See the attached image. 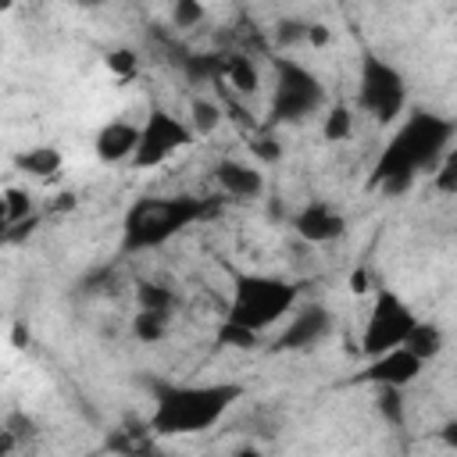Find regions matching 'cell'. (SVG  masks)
<instances>
[{"mask_svg":"<svg viewBox=\"0 0 457 457\" xmlns=\"http://www.w3.org/2000/svg\"><path fill=\"white\" fill-rule=\"evenodd\" d=\"M453 139V121L425 111V107H411L403 114V121L396 125V132L386 139L382 154L375 157L371 179L368 186L382 189L386 196H396L403 189H411V182L421 171H436L439 161L446 157Z\"/></svg>","mask_w":457,"mask_h":457,"instance_id":"6da1fadb","label":"cell"},{"mask_svg":"<svg viewBox=\"0 0 457 457\" xmlns=\"http://www.w3.org/2000/svg\"><path fill=\"white\" fill-rule=\"evenodd\" d=\"M154 414L150 428L161 436H196L214 428L243 396L239 382H150Z\"/></svg>","mask_w":457,"mask_h":457,"instance_id":"7a4b0ae2","label":"cell"},{"mask_svg":"<svg viewBox=\"0 0 457 457\" xmlns=\"http://www.w3.org/2000/svg\"><path fill=\"white\" fill-rule=\"evenodd\" d=\"M207 200L200 196H139L132 200V207L121 218V253H143V250H157L168 239H175L179 232H186L189 225L207 218Z\"/></svg>","mask_w":457,"mask_h":457,"instance_id":"3957f363","label":"cell"},{"mask_svg":"<svg viewBox=\"0 0 457 457\" xmlns=\"http://www.w3.org/2000/svg\"><path fill=\"white\" fill-rule=\"evenodd\" d=\"M296 307V286L278 278V275H261V271H239L232 278V296L225 321L243 325L250 332H264Z\"/></svg>","mask_w":457,"mask_h":457,"instance_id":"277c9868","label":"cell"},{"mask_svg":"<svg viewBox=\"0 0 457 457\" xmlns=\"http://www.w3.org/2000/svg\"><path fill=\"white\" fill-rule=\"evenodd\" d=\"M357 107L371 114L378 125H393L400 114H407L403 71L378 54H364L361 71H357Z\"/></svg>","mask_w":457,"mask_h":457,"instance_id":"5b68a950","label":"cell"},{"mask_svg":"<svg viewBox=\"0 0 457 457\" xmlns=\"http://www.w3.org/2000/svg\"><path fill=\"white\" fill-rule=\"evenodd\" d=\"M321 107H325L321 79L307 64H300L293 57H278L275 61V86H271V121L293 125V121L318 114Z\"/></svg>","mask_w":457,"mask_h":457,"instance_id":"8992f818","label":"cell"},{"mask_svg":"<svg viewBox=\"0 0 457 457\" xmlns=\"http://www.w3.org/2000/svg\"><path fill=\"white\" fill-rule=\"evenodd\" d=\"M414 325H418V314L411 311V303L400 293H393L389 286H378L371 311L364 318V328H361V353L378 357L393 346H403V339L411 336Z\"/></svg>","mask_w":457,"mask_h":457,"instance_id":"52a82bcc","label":"cell"},{"mask_svg":"<svg viewBox=\"0 0 457 457\" xmlns=\"http://www.w3.org/2000/svg\"><path fill=\"white\" fill-rule=\"evenodd\" d=\"M193 125L182 121L179 114H171L168 107H150L143 125H139V143H136V154H132V168L136 171H146V168H157L164 164L168 157H175L179 150H186L193 143Z\"/></svg>","mask_w":457,"mask_h":457,"instance_id":"ba28073f","label":"cell"},{"mask_svg":"<svg viewBox=\"0 0 457 457\" xmlns=\"http://www.w3.org/2000/svg\"><path fill=\"white\" fill-rule=\"evenodd\" d=\"M421 357L418 353H411L407 346H393V350H386V353H378V357H368V364L353 375V382H364V386H411L418 375H421Z\"/></svg>","mask_w":457,"mask_h":457,"instance_id":"9c48e42d","label":"cell"},{"mask_svg":"<svg viewBox=\"0 0 457 457\" xmlns=\"http://www.w3.org/2000/svg\"><path fill=\"white\" fill-rule=\"evenodd\" d=\"M332 332V311L325 303H303L293 311V318L286 321V328L275 339V350H311L318 346L325 336Z\"/></svg>","mask_w":457,"mask_h":457,"instance_id":"30bf717a","label":"cell"},{"mask_svg":"<svg viewBox=\"0 0 457 457\" xmlns=\"http://www.w3.org/2000/svg\"><path fill=\"white\" fill-rule=\"evenodd\" d=\"M293 232L303 243H332L346 232V218L328 204V200H311L293 214Z\"/></svg>","mask_w":457,"mask_h":457,"instance_id":"8fae6325","label":"cell"},{"mask_svg":"<svg viewBox=\"0 0 457 457\" xmlns=\"http://www.w3.org/2000/svg\"><path fill=\"white\" fill-rule=\"evenodd\" d=\"M214 182L221 186V193L236 196V200H257L264 193L261 164H250V161H239V157H221L214 164Z\"/></svg>","mask_w":457,"mask_h":457,"instance_id":"7c38bea8","label":"cell"},{"mask_svg":"<svg viewBox=\"0 0 457 457\" xmlns=\"http://www.w3.org/2000/svg\"><path fill=\"white\" fill-rule=\"evenodd\" d=\"M136 143H139V125H132V121H125V118H114V121H107V125L96 132L93 150H96V157H100L104 164H125V161H132Z\"/></svg>","mask_w":457,"mask_h":457,"instance_id":"4fadbf2b","label":"cell"},{"mask_svg":"<svg viewBox=\"0 0 457 457\" xmlns=\"http://www.w3.org/2000/svg\"><path fill=\"white\" fill-rule=\"evenodd\" d=\"M214 86H225L236 96L257 93V68H253V61L243 57V54H221V75H218Z\"/></svg>","mask_w":457,"mask_h":457,"instance_id":"5bb4252c","label":"cell"},{"mask_svg":"<svg viewBox=\"0 0 457 457\" xmlns=\"http://www.w3.org/2000/svg\"><path fill=\"white\" fill-rule=\"evenodd\" d=\"M61 164H64V157L50 143H39V146H29V150L14 154V168L32 175V179H54L61 171Z\"/></svg>","mask_w":457,"mask_h":457,"instance_id":"9a60e30c","label":"cell"},{"mask_svg":"<svg viewBox=\"0 0 457 457\" xmlns=\"http://www.w3.org/2000/svg\"><path fill=\"white\" fill-rule=\"evenodd\" d=\"M443 328L439 325H432V321H421L418 318V325L411 328V336L403 339V346L411 350V353H418L421 361H432V357H439L443 353Z\"/></svg>","mask_w":457,"mask_h":457,"instance_id":"2e32d148","label":"cell"},{"mask_svg":"<svg viewBox=\"0 0 457 457\" xmlns=\"http://www.w3.org/2000/svg\"><path fill=\"white\" fill-rule=\"evenodd\" d=\"M168 325H171V314L168 311H146V307H139L136 318H132V336L139 343H161L168 336Z\"/></svg>","mask_w":457,"mask_h":457,"instance_id":"e0dca14e","label":"cell"},{"mask_svg":"<svg viewBox=\"0 0 457 457\" xmlns=\"http://www.w3.org/2000/svg\"><path fill=\"white\" fill-rule=\"evenodd\" d=\"M136 303L146 307V311H168V314H175L179 293L168 282H139L136 286Z\"/></svg>","mask_w":457,"mask_h":457,"instance_id":"ac0fdd59","label":"cell"},{"mask_svg":"<svg viewBox=\"0 0 457 457\" xmlns=\"http://www.w3.org/2000/svg\"><path fill=\"white\" fill-rule=\"evenodd\" d=\"M189 125H193L196 136H211L221 125V107L207 96H193L189 100Z\"/></svg>","mask_w":457,"mask_h":457,"instance_id":"d6986e66","label":"cell"},{"mask_svg":"<svg viewBox=\"0 0 457 457\" xmlns=\"http://www.w3.org/2000/svg\"><path fill=\"white\" fill-rule=\"evenodd\" d=\"M350 132H353V111H350L346 104H332V107L325 111L321 136H325L328 143H343V139H350Z\"/></svg>","mask_w":457,"mask_h":457,"instance_id":"ffe728a7","label":"cell"},{"mask_svg":"<svg viewBox=\"0 0 457 457\" xmlns=\"http://www.w3.org/2000/svg\"><path fill=\"white\" fill-rule=\"evenodd\" d=\"M29 214H36L29 193L18 189V186H7V189H4V204H0V218H4V225H14V221H21V218H29Z\"/></svg>","mask_w":457,"mask_h":457,"instance_id":"44dd1931","label":"cell"},{"mask_svg":"<svg viewBox=\"0 0 457 457\" xmlns=\"http://www.w3.org/2000/svg\"><path fill=\"white\" fill-rule=\"evenodd\" d=\"M432 186L446 196H457V146H450L446 157L439 161V168L432 171Z\"/></svg>","mask_w":457,"mask_h":457,"instance_id":"7402d4cb","label":"cell"},{"mask_svg":"<svg viewBox=\"0 0 457 457\" xmlns=\"http://www.w3.org/2000/svg\"><path fill=\"white\" fill-rule=\"evenodd\" d=\"M257 336H261V332H250V328L232 325V321H221V328H218V343H221V346H236V350L257 346Z\"/></svg>","mask_w":457,"mask_h":457,"instance_id":"603a6c76","label":"cell"},{"mask_svg":"<svg viewBox=\"0 0 457 457\" xmlns=\"http://www.w3.org/2000/svg\"><path fill=\"white\" fill-rule=\"evenodd\" d=\"M204 21V4L200 0H171V25L175 29H193Z\"/></svg>","mask_w":457,"mask_h":457,"instance_id":"cb8c5ba5","label":"cell"},{"mask_svg":"<svg viewBox=\"0 0 457 457\" xmlns=\"http://www.w3.org/2000/svg\"><path fill=\"white\" fill-rule=\"evenodd\" d=\"M307 25L311 21H300V18H282L275 25V39L282 46H296V43H307Z\"/></svg>","mask_w":457,"mask_h":457,"instance_id":"d4e9b609","label":"cell"},{"mask_svg":"<svg viewBox=\"0 0 457 457\" xmlns=\"http://www.w3.org/2000/svg\"><path fill=\"white\" fill-rule=\"evenodd\" d=\"M378 411L400 425L403 421V400H400V386H378Z\"/></svg>","mask_w":457,"mask_h":457,"instance_id":"484cf974","label":"cell"},{"mask_svg":"<svg viewBox=\"0 0 457 457\" xmlns=\"http://www.w3.org/2000/svg\"><path fill=\"white\" fill-rule=\"evenodd\" d=\"M107 68H111L118 79H132V75H136V54L125 50V46H118V50L107 54Z\"/></svg>","mask_w":457,"mask_h":457,"instance_id":"4316f807","label":"cell"},{"mask_svg":"<svg viewBox=\"0 0 457 457\" xmlns=\"http://www.w3.org/2000/svg\"><path fill=\"white\" fill-rule=\"evenodd\" d=\"M250 150H253L257 164H261V161H264V164H271V161H278V157H282V146H278V143H275V136H268V132H264V136H257V139L250 143Z\"/></svg>","mask_w":457,"mask_h":457,"instance_id":"83f0119b","label":"cell"},{"mask_svg":"<svg viewBox=\"0 0 457 457\" xmlns=\"http://www.w3.org/2000/svg\"><path fill=\"white\" fill-rule=\"evenodd\" d=\"M36 225H39V214H29V218H21V221H14V225H4V243H21V239H29V236L36 232Z\"/></svg>","mask_w":457,"mask_h":457,"instance_id":"f1b7e54d","label":"cell"},{"mask_svg":"<svg viewBox=\"0 0 457 457\" xmlns=\"http://www.w3.org/2000/svg\"><path fill=\"white\" fill-rule=\"evenodd\" d=\"M328 39H332L328 25H321V21H311V25H307V43H311V46H325Z\"/></svg>","mask_w":457,"mask_h":457,"instance_id":"f546056e","label":"cell"},{"mask_svg":"<svg viewBox=\"0 0 457 457\" xmlns=\"http://www.w3.org/2000/svg\"><path fill=\"white\" fill-rule=\"evenodd\" d=\"M439 443H443V446H450V450H457V418H453V421H446V425L439 428Z\"/></svg>","mask_w":457,"mask_h":457,"instance_id":"4dcf8cb0","label":"cell"},{"mask_svg":"<svg viewBox=\"0 0 457 457\" xmlns=\"http://www.w3.org/2000/svg\"><path fill=\"white\" fill-rule=\"evenodd\" d=\"M75 7H86V11H96V7H104L107 0H71Z\"/></svg>","mask_w":457,"mask_h":457,"instance_id":"1f68e13d","label":"cell"}]
</instances>
